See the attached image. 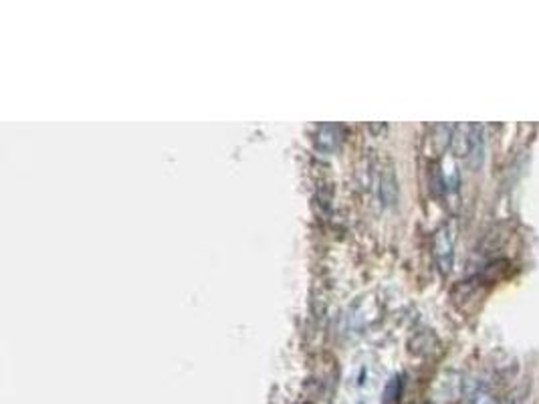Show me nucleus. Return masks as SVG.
<instances>
[{"mask_svg":"<svg viewBox=\"0 0 539 404\" xmlns=\"http://www.w3.org/2000/svg\"><path fill=\"white\" fill-rule=\"evenodd\" d=\"M432 250H434V259H437L439 263V269L442 273H448L455 261V233H453V226L448 223L442 224L440 229L434 233Z\"/></svg>","mask_w":539,"mask_h":404,"instance_id":"nucleus-1","label":"nucleus"},{"mask_svg":"<svg viewBox=\"0 0 539 404\" xmlns=\"http://www.w3.org/2000/svg\"><path fill=\"white\" fill-rule=\"evenodd\" d=\"M453 142H455V150L458 152V156H465V158L481 156V127L479 126H471V124L456 126Z\"/></svg>","mask_w":539,"mask_h":404,"instance_id":"nucleus-2","label":"nucleus"},{"mask_svg":"<svg viewBox=\"0 0 539 404\" xmlns=\"http://www.w3.org/2000/svg\"><path fill=\"white\" fill-rule=\"evenodd\" d=\"M473 404H493V400H491V399H489V396H485V394H481V396H479V399H477V400H474Z\"/></svg>","mask_w":539,"mask_h":404,"instance_id":"nucleus-3","label":"nucleus"}]
</instances>
